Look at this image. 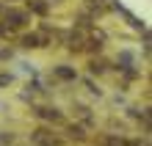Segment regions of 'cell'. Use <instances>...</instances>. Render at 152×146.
<instances>
[{
    "instance_id": "5",
    "label": "cell",
    "mask_w": 152,
    "mask_h": 146,
    "mask_svg": "<svg viewBox=\"0 0 152 146\" xmlns=\"http://www.w3.org/2000/svg\"><path fill=\"white\" fill-rule=\"evenodd\" d=\"M28 6L33 8V11H39V14L47 11V3H42V0H28Z\"/></svg>"
},
{
    "instance_id": "1",
    "label": "cell",
    "mask_w": 152,
    "mask_h": 146,
    "mask_svg": "<svg viewBox=\"0 0 152 146\" xmlns=\"http://www.w3.org/2000/svg\"><path fill=\"white\" fill-rule=\"evenodd\" d=\"M33 141H36L39 146H56L58 143V138L50 130H36V132H33Z\"/></svg>"
},
{
    "instance_id": "3",
    "label": "cell",
    "mask_w": 152,
    "mask_h": 146,
    "mask_svg": "<svg viewBox=\"0 0 152 146\" xmlns=\"http://www.w3.org/2000/svg\"><path fill=\"white\" fill-rule=\"evenodd\" d=\"M39 116L44 118V121H61V118H64L56 108H39Z\"/></svg>"
},
{
    "instance_id": "4",
    "label": "cell",
    "mask_w": 152,
    "mask_h": 146,
    "mask_svg": "<svg viewBox=\"0 0 152 146\" xmlns=\"http://www.w3.org/2000/svg\"><path fill=\"white\" fill-rule=\"evenodd\" d=\"M56 77H61V80H75V69H69V66H58V69H56Z\"/></svg>"
},
{
    "instance_id": "2",
    "label": "cell",
    "mask_w": 152,
    "mask_h": 146,
    "mask_svg": "<svg viewBox=\"0 0 152 146\" xmlns=\"http://www.w3.org/2000/svg\"><path fill=\"white\" fill-rule=\"evenodd\" d=\"M25 20H28V17H25L22 11H8V14H6V28H8V31H17V28H22Z\"/></svg>"
}]
</instances>
